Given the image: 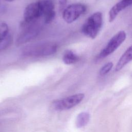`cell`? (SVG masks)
<instances>
[{
    "label": "cell",
    "instance_id": "obj_3",
    "mask_svg": "<svg viewBox=\"0 0 132 132\" xmlns=\"http://www.w3.org/2000/svg\"><path fill=\"white\" fill-rule=\"evenodd\" d=\"M21 27L23 30L16 41V44L18 45L28 42L36 38L38 36L40 28V26L37 23V21L31 23L23 22Z\"/></svg>",
    "mask_w": 132,
    "mask_h": 132
},
{
    "label": "cell",
    "instance_id": "obj_6",
    "mask_svg": "<svg viewBox=\"0 0 132 132\" xmlns=\"http://www.w3.org/2000/svg\"><path fill=\"white\" fill-rule=\"evenodd\" d=\"M86 11V7L80 3L73 4L64 8L62 17L68 23H71L76 21Z\"/></svg>",
    "mask_w": 132,
    "mask_h": 132
},
{
    "label": "cell",
    "instance_id": "obj_9",
    "mask_svg": "<svg viewBox=\"0 0 132 132\" xmlns=\"http://www.w3.org/2000/svg\"><path fill=\"white\" fill-rule=\"evenodd\" d=\"M132 5V0H122L115 4L109 12V21L113 22L120 12L122 10Z\"/></svg>",
    "mask_w": 132,
    "mask_h": 132
},
{
    "label": "cell",
    "instance_id": "obj_8",
    "mask_svg": "<svg viewBox=\"0 0 132 132\" xmlns=\"http://www.w3.org/2000/svg\"><path fill=\"white\" fill-rule=\"evenodd\" d=\"M42 11V18L45 23L51 22L55 16L54 11V5L52 0H41L40 1Z\"/></svg>",
    "mask_w": 132,
    "mask_h": 132
},
{
    "label": "cell",
    "instance_id": "obj_4",
    "mask_svg": "<svg viewBox=\"0 0 132 132\" xmlns=\"http://www.w3.org/2000/svg\"><path fill=\"white\" fill-rule=\"evenodd\" d=\"M126 37V34L124 30L119 31L110 39L105 47L98 54L97 58H104L113 53L125 41Z\"/></svg>",
    "mask_w": 132,
    "mask_h": 132
},
{
    "label": "cell",
    "instance_id": "obj_13",
    "mask_svg": "<svg viewBox=\"0 0 132 132\" xmlns=\"http://www.w3.org/2000/svg\"><path fill=\"white\" fill-rule=\"evenodd\" d=\"M12 38L11 35L9 33L2 40L0 41V51H3L8 46L12 43Z\"/></svg>",
    "mask_w": 132,
    "mask_h": 132
},
{
    "label": "cell",
    "instance_id": "obj_5",
    "mask_svg": "<svg viewBox=\"0 0 132 132\" xmlns=\"http://www.w3.org/2000/svg\"><path fill=\"white\" fill-rule=\"evenodd\" d=\"M84 94L78 93L70 96L55 101L52 103V107L56 110H65L70 109L78 104L83 100Z\"/></svg>",
    "mask_w": 132,
    "mask_h": 132
},
{
    "label": "cell",
    "instance_id": "obj_1",
    "mask_svg": "<svg viewBox=\"0 0 132 132\" xmlns=\"http://www.w3.org/2000/svg\"><path fill=\"white\" fill-rule=\"evenodd\" d=\"M103 24V16L101 12L97 11L90 15L82 26V33L87 37L94 39L100 31Z\"/></svg>",
    "mask_w": 132,
    "mask_h": 132
},
{
    "label": "cell",
    "instance_id": "obj_16",
    "mask_svg": "<svg viewBox=\"0 0 132 132\" xmlns=\"http://www.w3.org/2000/svg\"><path fill=\"white\" fill-rule=\"evenodd\" d=\"M67 0H59V8L60 10L62 9L67 4Z\"/></svg>",
    "mask_w": 132,
    "mask_h": 132
},
{
    "label": "cell",
    "instance_id": "obj_14",
    "mask_svg": "<svg viewBox=\"0 0 132 132\" xmlns=\"http://www.w3.org/2000/svg\"><path fill=\"white\" fill-rule=\"evenodd\" d=\"M9 34V28L7 24L0 21V41L2 40Z\"/></svg>",
    "mask_w": 132,
    "mask_h": 132
},
{
    "label": "cell",
    "instance_id": "obj_7",
    "mask_svg": "<svg viewBox=\"0 0 132 132\" xmlns=\"http://www.w3.org/2000/svg\"><path fill=\"white\" fill-rule=\"evenodd\" d=\"M42 18V11L40 2H36L29 4L24 11L23 23H31L37 22Z\"/></svg>",
    "mask_w": 132,
    "mask_h": 132
},
{
    "label": "cell",
    "instance_id": "obj_2",
    "mask_svg": "<svg viewBox=\"0 0 132 132\" xmlns=\"http://www.w3.org/2000/svg\"><path fill=\"white\" fill-rule=\"evenodd\" d=\"M57 50L56 44L52 43H42L26 46L23 51V55L29 57H42L51 55Z\"/></svg>",
    "mask_w": 132,
    "mask_h": 132
},
{
    "label": "cell",
    "instance_id": "obj_15",
    "mask_svg": "<svg viewBox=\"0 0 132 132\" xmlns=\"http://www.w3.org/2000/svg\"><path fill=\"white\" fill-rule=\"evenodd\" d=\"M113 66V64L112 62H109L107 63H106L103 67H102V68L100 70V74L101 75L103 76L106 74H107L112 68Z\"/></svg>",
    "mask_w": 132,
    "mask_h": 132
},
{
    "label": "cell",
    "instance_id": "obj_12",
    "mask_svg": "<svg viewBox=\"0 0 132 132\" xmlns=\"http://www.w3.org/2000/svg\"><path fill=\"white\" fill-rule=\"evenodd\" d=\"M90 118V115L88 112H84L80 113L77 117L76 120V125L78 127H81L86 125Z\"/></svg>",
    "mask_w": 132,
    "mask_h": 132
},
{
    "label": "cell",
    "instance_id": "obj_10",
    "mask_svg": "<svg viewBox=\"0 0 132 132\" xmlns=\"http://www.w3.org/2000/svg\"><path fill=\"white\" fill-rule=\"evenodd\" d=\"M132 60V45L128 47L123 54L119 59L115 71L118 72L124 68L127 64Z\"/></svg>",
    "mask_w": 132,
    "mask_h": 132
},
{
    "label": "cell",
    "instance_id": "obj_17",
    "mask_svg": "<svg viewBox=\"0 0 132 132\" xmlns=\"http://www.w3.org/2000/svg\"><path fill=\"white\" fill-rule=\"evenodd\" d=\"M6 1H7V2H12V1H14V0H5Z\"/></svg>",
    "mask_w": 132,
    "mask_h": 132
},
{
    "label": "cell",
    "instance_id": "obj_11",
    "mask_svg": "<svg viewBox=\"0 0 132 132\" xmlns=\"http://www.w3.org/2000/svg\"><path fill=\"white\" fill-rule=\"evenodd\" d=\"M78 56L71 50H68L64 52L62 56V61L66 64H72L79 61Z\"/></svg>",
    "mask_w": 132,
    "mask_h": 132
}]
</instances>
